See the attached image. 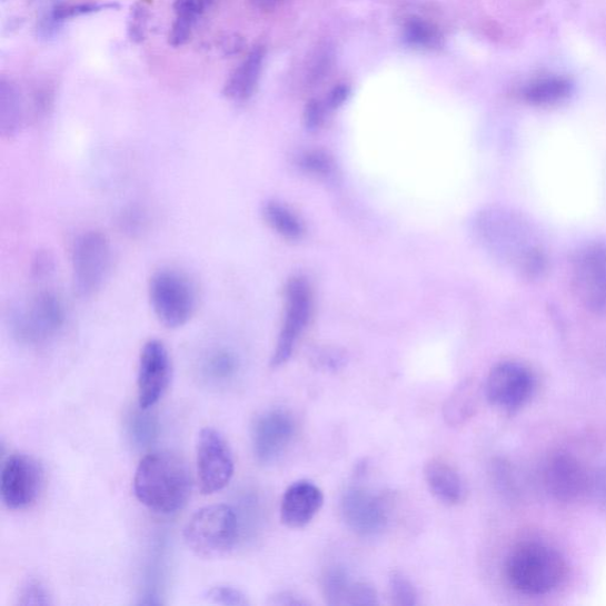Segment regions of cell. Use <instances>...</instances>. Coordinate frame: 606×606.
<instances>
[{"label": "cell", "instance_id": "6da1fadb", "mask_svg": "<svg viewBox=\"0 0 606 606\" xmlns=\"http://www.w3.org/2000/svg\"><path fill=\"white\" fill-rule=\"evenodd\" d=\"M475 231L487 250L525 280L536 281L546 274L547 254L521 216L500 209L486 210L477 216Z\"/></svg>", "mask_w": 606, "mask_h": 606}, {"label": "cell", "instance_id": "7a4b0ae2", "mask_svg": "<svg viewBox=\"0 0 606 606\" xmlns=\"http://www.w3.org/2000/svg\"><path fill=\"white\" fill-rule=\"evenodd\" d=\"M191 474L182 458L170 451H155L142 458L135 475L137 499L159 514L182 509L191 497Z\"/></svg>", "mask_w": 606, "mask_h": 606}, {"label": "cell", "instance_id": "3957f363", "mask_svg": "<svg viewBox=\"0 0 606 606\" xmlns=\"http://www.w3.org/2000/svg\"><path fill=\"white\" fill-rule=\"evenodd\" d=\"M505 576L513 590L530 597L553 594L566 579L567 564L557 549L543 543H524L510 550Z\"/></svg>", "mask_w": 606, "mask_h": 606}, {"label": "cell", "instance_id": "277c9868", "mask_svg": "<svg viewBox=\"0 0 606 606\" xmlns=\"http://www.w3.org/2000/svg\"><path fill=\"white\" fill-rule=\"evenodd\" d=\"M240 524L232 507L213 505L199 509L183 529V539L198 557L215 559L229 554Z\"/></svg>", "mask_w": 606, "mask_h": 606}, {"label": "cell", "instance_id": "5b68a950", "mask_svg": "<svg viewBox=\"0 0 606 606\" xmlns=\"http://www.w3.org/2000/svg\"><path fill=\"white\" fill-rule=\"evenodd\" d=\"M66 307L53 291H41L14 307L10 315V329L17 341L40 346L57 337L66 324Z\"/></svg>", "mask_w": 606, "mask_h": 606}, {"label": "cell", "instance_id": "8992f818", "mask_svg": "<svg viewBox=\"0 0 606 606\" xmlns=\"http://www.w3.org/2000/svg\"><path fill=\"white\" fill-rule=\"evenodd\" d=\"M149 298L157 319L168 328L186 326L197 309V291L188 275L162 268L152 275Z\"/></svg>", "mask_w": 606, "mask_h": 606}, {"label": "cell", "instance_id": "52a82bcc", "mask_svg": "<svg viewBox=\"0 0 606 606\" xmlns=\"http://www.w3.org/2000/svg\"><path fill=\"white\" fill-rule=\"evenodd\" d=\"M113 265V250L101 231L89 230L71 247L72 282L79 297L90 298L105 286Z\"/></svg>", "mask_w": 606, "mask_h": 606}, {"label": "cell", "instance_id": "ba28073f", "mask_svg": "<svg viewBox=\"0 0 606 606\" xmlns=\"http://www.w3.org/2000/svg\"><path fill=\"white\" fill-rule=\"evenodd\" d=\"M537 390V378L518 361L494 366L485 384V395L493 407L516 413L527 406Z\"/></svg>", "mask_w": 606, "mask_h": 606}, {"label": "cell", "instance_id": "9c48e42d", "mask_svg": "<svg viewBox=\"0 0 606 606\" xmlns=\"http://www.w3.org/2000/svg\"><path fill=\"white\" fill-rule=\"evenodd\" d=\"M572 284L585 309L596 316L606 315V245L593 244L576 254Z\"/></svg>", "mask_w": 606, "mask_h": 606}, {"label": "cell", "instance_id": "30bf717a", "mask_svg": "<svg viewBox=\"0 0 606 606\" xmlns=\"http://www.w3.org/2000/svg\"><path fill=\"white\" fill-rule=\"evenodd\" d=\"M196 455L200 491L210 495L223 490L235 471L232 451L225 436L213 428L201 430Z\"/></svg>", "mask_w": 606, "mask_h": 606}, {"label": "cell", "instance_id": "8fae6325", "mask_svg": "<svg viewBox=\"0 0 606 606\" xmlns=\"http://www.w3.org/2000/svg\"><path fill=\"white\" fill-rule=\"evenodd\" d=\"M311 290L304 279L289 280L285 289V319L271 358L272 367H280L291 358L311 317Z\"/></svg>", "mask_w": 606, "mask_h": 606}, {"label": "cell", "instance_id": "7c38bea8", "mask_svg": "<svg viewBox=\"0 0 606 606\" xmlns=\"http://www.w3.org/2000/svg\"><path fill=\"white\" fill-rule=\"evenodd\" d=\"M297 434V421L285 409H270L254 421L251 429L252 451L256 460L269 466L286 454Z\"/></svg>", "mask_w": 606, "mask_h": 606}, {"label": "cell", "instance_id": "4fadbf2b", "mask_svg": "<svg viewBox=\"0 0 606 606\" xmlns=\"http://www.w3.org/2000/svg\"><path fill=\"white\" fill-rule=\"evenodd\" d=\"M42 469L32 457L13 454L7 458L0 475V494L4 505L12 510L30 507L42 488Z\"/></svg>", "mask_w": 606, "mask_h": 606}, {"label": "cell", "instance_id": "5bb4252c", "mask_svg": "<svg viewBox=\"0 0 606 606\" xmlns=\"http://www.w3.org/2000/svg\"><path fill=\"white\" fill-rule=\"evenodd\" d=\"M172 375V362L168 347L160 340L147 341L139 357L138 403L149 410L168 390Z\"/></svg>", "mask_w": 606, "mask_h": 606}, {"label": "cell", "instance_id": "9a60e30c", "mask_svg": "<svg viewBox=\"0 0 606 606\" xmlns=\"http://www.w3.org/2000/svg\"><path fill=\"white\" fill-rule=\"evenodd\" d=\"M543 480L550 497L564 504L576 503L592 493L593 476L572 454L557 453L549 456Z\"/></svg>", "mask_w": 606, "mask_h": 606}, {"label": "cell", "instance_id": "2e32d148", "mask_svg": "<svg viewBox=\"0 0 606 606\" xmlns=\"http://www.w3.org/2000/svg\"><path fill=\"white\" fill-rule=\"evenodd\" d=\"M341 516L359 537L374 538L387 528L389 518L383 501L362 487L348 488L341 498Z\"/></svg>", "mask_w": 606, "mask_h": 606}, {"label": "cell", "instance_id": "e0dca14e", "mask_svg": "<svg viewBox=\"0 0 606 606\" xmlns=\"http://www.w3.org/2000/svg\"><path fill=\"white\" fill-rule=\"evenodd\" d=\"M324 501V491L315 483H294L286 489L281 500V520L289 528L306 527L318 516Z\"/></svg>", "mask_w": 606, "mask_h": 606}, {"label": "cell", "instance_id": "ac0fdd59", "mask_svg": "<svg viewBox=\"0 0 606 606\" xmlns=\"http://www.w3.org/2000/svg\"><path fill=\"white\" fill-rule=\"evenodd\" d=\"M425 479L434 497L448 506H457L467 497L460 473L443 458H433L425 468Z\"/></svg>", "mask_w": 606, "mask_h": 606}, {"label": "cell", "instance_id": "d6986e66", "mask_svg": "<svg viewBox=\"0 0 606 606\" xmlns=\"http://www.w3.org/2000/svg\"><path fill=\"white\" fill-rule=\"evenodd\" d=\"M265 59V47H255L231 73L223 89L225 97L236 103L251 99L259 86Z\"/></svg>", "mask_w": 606, "mask_h": 606}, {"label": "cell", "instance_id": "ffe728a7", "mask_svg": "<svg viewBox=\"0 0 606 606\" xmlns=\"http://www.w3.org/2000/svg\"><path fill=\"white\" fill-rule=\"evenodd\" d=\"M575 86L562 76H542L526 82L519 90L520 99L534 107H554L564 103L574 95Z\"/></svg>", "mask_w": 606, "mask_h": 606}, {"label": "cell", "instance_id": "44dd1931", "mask_svg": "<svg viewBox=\"0 0 606 606\" xmlns=\"http://www.w3.org/2000/svg\"><path fill=\"white\" fill-rule=\"evenodd\" d=\"M241 370V361L228 347L218 346L199 361V378L212 389H227Z\"/></svg>", "mask_w": 606, "mask_h": 606}, {"label": "cell", "instance_id": "7402d4cb", "mask_svg": "<svg viewBox=\"0 0 606 606\" xmlns=\"http://www.w3.org/2000/svg\"><path fill=\"white\" fill-rule=\"evenodd\" d=\"M215 0H175V22L169 34V43L175 47L186 46L192 37L193 30L213 6Z\"/></svg>", "mask_w": 606, "mask_h": 606}, {"label": "cell", "instance_id": "603a6c76", "mask_svg": "<svg viewBox=\"0 0 606 606\" xmlns=\"http://www.w3.org/2000/svg\"><path fill=\"white\" fill-rule=\"evenodd\" d=\"M24 122V106L20 89L6 79L0 82V132L4 139L20 133Z\"/></svg>", "mask_w": 606, "mask_h": 606}, {"label": "cell", "instance_id": "cb8c5ba5", "mask_svg": "<svg viewBox=\"0 0 606 606\" xmlns=\"http://www.w3.org/2000/svg\"><path fill=\"white\" fill-rule=\"evenodd\" d=\"M117 8H119V6L116 3H57L43 16L39 26V31L42 36H50L57 32L66 22L72 20V18Z\"/></svg>", "mask_w": 606, "mask_h": 606}, {"label": "cell", "instance_id": "d4e9b609", "mask_svg": "<svg viewBox=\"0 0 606 606\" xmlns=\"http://www.w3.org/2000/svg\"><path fill=\"white\" fill-rule=\"evenodd\" d=\"M266 223L289 241H297L304 236L301 220L282 205L269 201L262 211Z\"/></svg>", "mask_w": 606, "mask_h": 606}, {"label": "cell", "instance_id": "484cf974", "mask_svg": "<svg viewBox=\"0 0 606 606\" xmlns=\"http://www.w3.org/2000/svg\"><path fill=\"white\" fill-rule=\"evenodd\" d=\"M357 582L340 567L329 568L322 580L324 596L329 605H351Z\"/></svg>", "mask_w": 606, "mask_h": 606}, {"label": "cell", "instance_id": "4316f807", "mask_svg": "<svg viewBox=\"0 0 606 606\" xmlns=\"http://www.w3.org/2000/svg\"><path fill=\"white\" fill-rule=\"evenodd\" d=\"M475 397L473 384L458 385L445 406V418L449 426H461L470 418L475 409Z\"/></svg>", "mask_w": 606, "mask_h": 606}, {"label": "cell", "instance_id": "83f0119b", "mask_svg": "<svg viewBox=\"0 0 606 606\" xmlns=\"http://www.w3.org/2000/svg\"><path fill=\"white\" fill-rule=\"evenodd\" d=\"M404 40L418 49H434L440 46L443 36L431 23L420 18H411L404 27Z\"/></svg>", "mask_w": 606, "mask_h": 606}, {"label": "cell", "instance_id": "f1b7e54d", "mask_svg": "<svg viewBox=\"0 0 606 606\" xmlns=\"http://www.w3.org/2000/svg\"><path fill=\"white\" fill-rule=\"evenodd\" d=\"M17 604L22 606L52 605V596L46 583L39 577H29L18 592Z\"/></svg>", "mask_w": 606, "mask_h": 606}, {"label": "cell", "instance_id": "f546056e", "mask_svg": "<svg viewBox=\"0 0 606 606\" xmlns=\"http://www.w3.org/2000/svg\"><path fill=\"white\" fill-rule=\"evenodd\" d=\"M389 590L395 605L415 606L418 604L416 586L406 575L399 572H394L390 575Z\"/></svg>", "mask_w": 606, "mask_h": 606}, {"label": "cell", "instance_id": "4dcf8cb0", "mask_svg": "<svg viewBox=\"0 0 606 606\" xmlns=\"http://www.w3.org/2000/svg\"><path fill=\"white\" fill-rule=\"evenodd\" d=\"M152 3V0H138L132 8L128 32H130L131 40L136 43H140L145 40Z\"/></svg>", "mask_w": 606, "mask_h": 606}, {"label": "cell", "instance_id": "1f68e13d", "mask_svg": "<svg viewBox=\"0 0 606 606\" xmlns=\"http://www.w3.org/2000/svg\"><path fill=\"white\" fill-rule=\"evenodd\" d=\"M207 598L219 605L226 606H247L250 604L247 596L229 585H218L212 587L207 594Z\"/></svg>", "mask_w": 606, "mask_h": 606}, {"label": "cell", "instance_id": "d6a6232c", "mask_svg": "<svg viewBox=\"0 0 606 606\" xmlns=\"http://www.w3.org/2000/svg\"><path fill=\"white\" fill-rule=\"evenodd\" d=\"M131 434L138 445L150 444L157 435L156 419L146 414H136L131 420Z\"/></svg>", "mask_w": 606, "mask_h": 606}, {"label": "cell", "instance_id": "836d02e7", "mask_svg": "<svg viewBox=\"0 0 606 606\" xmlns=\"http://www.w3.org/2000/svg\"><path fill=\"white\" fill-rule=\"evenodd\" d=\"M301 168L309 173L328 176L334 170V162L326 153L314 151L302 157Z\"/></svg>", "mask_w": 606, "mask_h": 606}, {"label": "cell", "instance_id": "e575fe53", "mask_svg": "<svg viewBox=\"0 0 606 606\" xmlns=\"http://www.w3.org/2000/svg\"><path fill=\"white\" fill-rule=\"evenodd\" d=\"M324 107L319 101H309L305 110V123L308 130H317L324 121Z\"/></svg>", "mask_w": 606, "mask_h": 606}, {"label": "cell", "instance_id": "d590c367", "mask_svg": "<svg viewBox=\"0 0 606 606\" xmlns=\"http://www.w3.org/2000/svg\"><path fill=\"white\" fill-rule=\"evenodd\" d=\"M592 494L606 510V468L593 476Z\"/></svg>", "mask_w": 606, "mask_h": 606}, {"label": "cell", "instance_id": "8d00e7d4", "mask_svg": "<svg viewBox=\"0 0 606 606\" xmlns=\"http://www.w3.org/2000/svg\"><path fill=\"white\" fill-rule=\"evenodd\" d=\"M53 269L52 260L50 259L49 255L41 254L37 255L36 259L32 264V274L33 277L37 279H42L48 277L49 272H51Z\"/></svg>", "mask_w": 606, "mask_h": 606}, {"label": "cell", "instance_id": "74e56055", "mask_svg": "<svg viewBox=\"0 0 606 606\" xmlns=\"http://www.w3.org/2000/svg\"><path fill=\"white\" fill-rule=\"evenodd\" d=\"M269 604L275 606H299L308 605L309 602L305 600L302 597L296 594L286 592L271 596L269 599Z\"/></svg>", "mask_w": 606, "mask_h": 606}, {"label": "cell", "instance_id": "f35d334b", "mask_svg": "<svg viewBox=\"0 0 606 606\" xmlns=\"http://www.w3.org/2000/svg\"><path fill=\"white\" fill-rule=\"evenodd\" d=\"M348 96H350V88L346 85H339L330 91L327 105L329 108L336 109L347 100Z\"/></svg>", "mask_w": 606, "mask_h": 606}, {"label": "cell", "instance_id": "ab89813d", "mask_svg": "<svg viewBox=\"0 0 606 606\" xmlns=\"http://www.w3.org/2000/svg\"><path fill=\"white\" fill-rule=\"evenodd\" d=\"M140 213L137 210L127 212L121 223L127 232L137 234L143 227V217Z\"/></svg>", "mask_w": 606, "mask_h": 606}, {"label": "cell", "instance_id": "60d3db41", "mask_svg": "<svg viewBox=\"0 0 606 606\" xmlns=\"http://www.w3.org/2000/svg\"><path fill=\"white\" fill-rule=\"evenodd\" d=\"M282 2L284 0H252L254 6L264 11L277 9Z\"/></svg>", "mask_w": 606, "mask_h": 606}]
</instances>
